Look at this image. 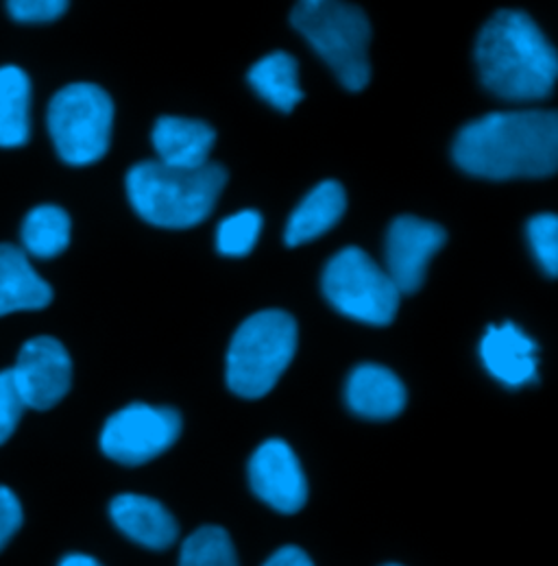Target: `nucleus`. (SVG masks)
Returning a JSON list of instances; mask_svg holds the SVG:
<instances>
[{
	"instance_id": "1",
	"label": "nucleus",
	"mask_w": 558,
	"mask_h": 566,
	"mask_svg": "<svg viewBox=\"0 0 558 566\" xmlns=\"http://www.w3.org/2000/svg\"><path fill=\"white\" fill-rule=\"evenodd\" d=\"M452 157L467 175L493 181L552 177L558 168V114H487L461 129Z\"/></svg>"
},
{
	"instance_id": "2",
	"label": "nucleus",
	"mask_w": 558,
	"mask_h": 566,
	"mask_svg": "<svg viewBox=\"0 0 558 566\" xmlns=\"http://www.w3.org/2000/svg\"><path fill=\"white\" fill-rule=\"evenodd\" d=\"M480 81L506 101H541L557 85L558 57L544 31L524 11L502 9L476 42Z\"/></svg>"
},
{
	"instance_id": "3",
	"label": "nucleus",
	"mask_w": 558,
	"mask_h": 566,
	"mask_svg": "<svg viewBox=\"0 0 558 566\" xmlns=\"http://www.w3.org/2000/svg\"><path fill=\"white\" fill-rule=\"evenodd\" d=\"M225 184L227 170L218 164L173 168L153 159L136 164L127 172V197L148 224L188 229L208 218Z\"/></svg>"
},
{
	"instance_id": "4",
	"label": "nucleus",
	"mask_w": 558,
	"mask_h": 566,
	"mask_svg": "<svg viewBox=\"0 0 558 566\" xmlns=\"http://www.w3.org/2000/svg\"><path fill=\"white\" fill-rule=\"evenodd\" d=\"M290 22L345 90L360 92L369 85L371 24L360 7L339 0H301L292 7Z\"/></svg>"
},
{
	"instance_id": "5",
	"label": "nucleus",
	"mask_w": 558,
	"mask_h": 566,
	"mask_svg": "<svg viewBox=\"0 0 558 566\" xmlns=\"http://www.w3.org/2000/svg\"><path fill=\"white\" fill-rule=\"evenodd\" d=\"M297 323L283 310H262L234 334L227 352V386L242 399L267 397L297 354Z\"/></svg>"
},
{
	"instance_id": "6",
	"label": "nucleus",
	"mask_w": 558,
	"mask_h": 566,
	"mask_svg": "<svg viewBox=\"0 0 558 566\" xmlns=\"http://www.w3.org/2000/svg\"><path fill=\"white\" fill-rule=\"evenodd\" d=\"M114 103L94 83H70L49 105V134L70 166L99 161L112 140Z\"/></svg>"
},
{
	"instance_id": "7",
	"label": "nucleus",
	"mask_w": 558,
	"mask_h": 566,
	"mask_svg": "<svg viewBox=\"0 0 558 566\" xmlns=\"http://www.w3.org/2000/svg\"><path fill=\"white\" fill-rule=\"evenodd\" d=\"M321 287L334 310L373 327L391 325L402 301V292L386 271L358 247L343 249L328 262Z\"/></svg>"
},
{
	"instance_id": "8",
	"label": "nucleus",
	"mask_w": 558,
	"mask_h": 566,
	"mask_svg": "<svg viewBox=\"0 0 558 566\" xmlns=\"http://www.w3.org/2000/svg\"><path fill=\"white\" fill-rule=\"evenodd\" d=\"M179 433L177 410L132 403L107 419L101 431V451L118 464L140 467L170 449Z\"/></svg>"
},
{
	"instance_id": "9",
	"label": "nucleus",
	"mask_w": 558,
	"mask_h": 566,
	"mask_svg": "<svg viewBox=\"0 0 558 566\" xmlns=\"http://www.w3.org/2000/svg\"><path fill=\"white\" fill-rule=\"evenodd\" d=\"M9 370L24 406L31 410H51L69 395L72 361L66 347L51 336L27 340Z\"/></svg>"
},
{
	"instance_id": "10",
	"label": "nucleus",
	"mask_w": 558,
	"mask_h": 566,
	"mask_svg": "<svg viewBox=\"0 0 558 566\" xmlns=\"http://www.w3.org/2000/svg\"><path fill=\"white\" fill-rule=\"evenodd\" d=\"M447 233L441 224L417 216H400L386 233V275L402 294H413L425 282V269L434 253L443 249Z\"/></svg>"
},
{
	"instance_id": "11",
	"label": "nucleus",
	"mask_w": 558,
	"mask_h": 566,
	"mask_svg": "<svg viewBox=\"0 0 558 566\" xmlns=\"http://www.w3.org/2000/svg\"><path fill=\"white\" fill-rule=\"evenodd\" d=\"M254 493L281 514L299 512L308 501V482L294 451L283 440L262 442L249 460Z\"/></svg>"
},
{
	"instance_id": "12",
	"label": "nucleus",
	"mask_w": 558,
	"mask_h": 566,
	"mask_svg": "<svg viewBox=\"0 0 558 566\" xmlns=\"http://www.w3.org/2000/svg\"><path fill=\"white\" fill-rule=\"evenodd\" d=\"M345 399L353 415L371 421H389L406 408V388L393 370L366 361L351 370Z\"/></svg>"
},
{
	"instance_id": "13",
	"label": "nucleus",
	"mask_w": 558,
	"mask_h": 566,
	"mask_svg": "<svg viewBox=\"0 0 558 566\" xmlns=\"http://www.w3.org/2000/svg\"><path fill=\"white\" fill-rule=\"evenodd\" d=\"M480 357L488 373L504 386L517 388L537 379V345L513 323L488 327Z\"/></svg>"
},
{
	"instance_id": "14",
	"label": "nucleus",
	"mask_w": 558,
	"mask_h": 566,
	"mask_svg": "<svg viewBox=\"0 0 558 566\" xmlns=\"http://www.w3.org/2000/svg\"><path fill=\"white\" fill-rule=\"evenodd\" d=\"M110 514L125 536L146 549H168L177 541V521L151 496L118 495L110 505Z\"/></svg>"
},
{
	"instance_id": "15",
	"label": "nucleus",
	"mask_w": 558,
	"mask_h": 566,
	"mask_svg": "<svg viewBox=\"0 0 558 566\" xmlns=\"http://www.w3.org/2000/svg\"><path fill=\"white\" fill-rule=\"evenodd\" d=\"M216 132L204 120L162 116L153 127L157 161L173 168H202L209 164Z\"/></svg>"
},
{
	"instance_id": "16",
	"label": "nucleus",
	"mask_w": 558,
	"mask_h": 566,
	"mask_svg": "<svg viewBox=\"0 0 558 566\" xmlns=\"http://www.w3.org/2000/svg\"><path fill=\"white\" fill-rule=\"evenodd\" d=\"M53 301V287L31 266L27 253L13 244H0V316L44 310Z\"/></svg>"
},
{
	"instance_id": "17",
	"label": "nucleus",
	"mask_w": 558,
	"mask_h": 566,
	"mask_svg": "<svg viewBox=\"0 0 558 566\" xmlns=\"http://www.w3.org/2000/svg\"><path fill=\"white\" fill-rule=\"evenodd\" d=\"M348 208L345 190L339 181H323L312 188L288 218L283 240L288 247H301L326 235L339 224Z\"/></svg>"
},
{
	"instance_id": "18",
	"label": "nucleus",
	"mask_w": 558,
	"mask_h": 566,
	"mask_svg": "<svg viewBox=\"0 0 558 566\" xmlns=\"http://www.w3.org/2000/svg\"><path fill=\"white\" fill-rule=\"evenodd\" d=\"M31 81L18 66H0V148H18L29 142Z\"/></svg>"
},
{
	"instance_id": "19",
	"label": "nucleus",
	"mask_w": 558,
	"mask_h": 566,
	"mask_svg": "<svg viewBox=\"0 0 558 566\" xmlns=\"http://www.w3.org/2000/svg\"><path fill=\"white\" fill-rule=\"evenodd\" d=\"M247 78L267 103L283 114H290L303 101L297 60L283 51L269 53L258 64H254Z\"/></svg>"
},
{
	"instance_id": "20",
	"label": "nucleus",
	"mask_w": 558,
	"mask_h": 566,
	"mask_svg": "<svg viewBox=\"0 0 558 566\" xmlns=\"http://www.w3.org/2000/svg\"><path fill=\"white\" fill-rule=\"evenodd\" d=\"M70 244V216L60 206H38L22 220V251L38 260H53Z\"/></svg>"
},
{
	"instance_id": "21",
	"label": "nucleus",
	"mask_w": 558,
	"mask_h": 566,
	"mask_svg": "<svg viewBox=\"0 0 558 566\" xmlns=\"http://www.w3.org/2000/svg\"><path fill=\"white\" fill-rule=\"evenodd\" d=\"M179 566H238L229 534L214 525L197 530L182 547Z\"/></svg>"
},
{
	"instance_id": "22",
	"label": "nucleus",
	"mask_w": 558,
	"mask_h": 566,
	"mask_svg": "<svg viewBox=\"0 0 558 566\" xmlns=\"http://www.w3.org/2000/svg\"><path fill=\"white\" fill-rule=\"evenodd\" d=\"M262 231V216L256 210H242L225 220L216 229V249L227 258H245L254 251Z\"/></svg>"
},
{
	"instance_id": "23",
	"label": "nucleus",
	"mask_w": 558,
	"mask_h": 566,
	"mask_svg": "<svg viewBox=\"0 0 558 566\" xmlns=\"http://www.w3.org/2000/svg\"><path fill=\"white\" fill-rule=\"evenodd\" d=\"M528 242L548 277L558 273V218L555 213H539L528 222Z\"/></svg>"
},
{
	"instance_id": "24",
	"label": "nucleus",
	"mask_w": 558,
	"mask_h": 566,
	"mask_svg": "<svg viewBox=\"0 0 558 566\" xmlns=\"http://www.w3.org/2000/svg\"><path fill=\"white\" fill-rule=\"evenodd\" d=\"M27 406L13 384L11 370H0V444H4L20 423Z\"/></svg>"
},
{
	"instance_id": "25",
	"label": "nucleus",
	"mask_w": 558,
	"mask_h": 566,
	"mask_svg": "<svg viewBox=\"0 0 558 566\" xmlns=\"http://www.w3.org/2000/svg\"><path fill=\"white\" fill-rule=\"evenodd\" d=\"M69 9L66 0H11L7 2V11L16 22H53L62 18Z\"/></svg>"
},
{
	"instance_id": "26",
	"label": "nucleus",
	"mask_w": 558,
	"mask_h": 566,
	"mask_svg": "<svg viewBox=\"0 0 558 566\" xmlns=\"http://www.w3.org/2000/svg\"><path fill=\"white\" fill-rule=\"evenodd\" d=\"M22 527V505L13 491L0 486V552Z\"/></svg>"
},
{
	"instance_id": "27",
	"label": "nucleus",
	"mask_w": 558,
	"mask_h": 566,
	"mask_svg": "<svg viewBox=\"0 0 558 566\" xmlns=\"http://www.w3.org/2000/svg\"><path fill=\"white\" fill-rule=\"evenodd\" d=\"M265 566H314L312 560L308 558V554L299 547H292V545H286L278 549Z\"/></svg>"
},
{
	"instance_id": "28",
	"label": "nucleus",
	"mask_w": 558,
	"mask_h": 566,
	"mask_svg": "<svg viewBox=\"0 0 558 566\" xmlns=\"http://www.w3.org/2000/svg\"><path fill=\"white\" fill-rule=\"evenodd\" d=\"M60 566H101L94 558H90V556H83V554H72V556H66Z\"/></svg>"
},
{
	"instance_id": "29",
	"label": "nucleus",
	"mask_w": 558,
	"mask_h": 566,
	"mask_svg": "<svg viewBox=\"0 0 558 566\" xmlns=\"http://www.w3.org/2000/svg\"><path fill=\"white\" fill-rule=\"evenodd\" d=\"M386 566H400V565H386Z\"/></svg>"
}]
</instances>
